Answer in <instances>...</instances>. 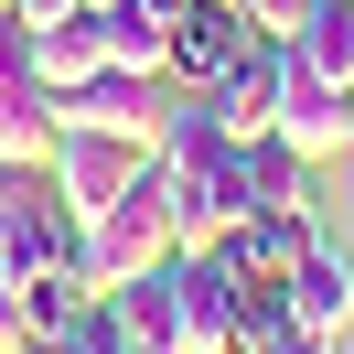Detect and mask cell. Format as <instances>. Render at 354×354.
<instances>
[{
    "mask_svg": "<svg viewBox=\"0 0 354 354\" xmlns=\"http://www.w3.org/2000/svg\"><path fill=\"white\" fill-rule=\"evenodd\" d=\"M161 258H183V236H172V172H140L129 194L108 204V215H86V247H75V268H86L97 290H129V279H151Z\"/></svg>",
    "mask_w": 354,
    "mask_h": 354,
    "instance_id": "1",
    "label": "cell"
},
{
    "mask_svg": "<svg viewBox=\"0 0 354 354\" xmlns=\"http://www.w3.org/2000/svg\"><path fill=\"white\" fill-rule=\"evenodd\" d=\"M151 161H161V151H140V140H108V129H65L44 172H54V194H65V215L86 225V215H108V204L129 194V183L151 172Z\"/></svg>",
    "mask_w": 354,
    "mask_h": 354,
    "instance_id": "2",
    "label": "cell"
},
{
    "mask_svg": "<svg viewBox=\"0 0 354 354\" xmlns=\"http://www.w3.org/2000/svg\"><path fill=\"white\" fill-rule=\"evenodd\" d=\"M279 140L301 161H344L354 151V86H333V75H311L301 54H290V75H279Z\"/></svg>",
    "mask_w": 354,
    "mask_h": 354,
    "instance_id": "3",
    "label": "cell"
},
{
    "mask_svg": "<svg viewBox=\"0 0 354 354\" xmlns=\"http://www.w3.org/2000/svg\"><path fill=\"white\" fill-rule=\"evenodd\" d=\"M279 75H290V44H268V32H258V44L204 86V108H215L236 140H258V129H279Z\"/></svg>",
    "mask_w": 354,
    "mask_h": 354,
    "instance_id": "4",
    "label": "cell"
},
{
    "mask_svg": "<svg viewBox=\"0 0 354 354\" xmlns=\"http://www.w3.org/2000/svg\"><path fill=\"white\" fill-rule=\"evenodd\" d=\"M247 44H258V32H247L236 0H194V11L172 22V65H161V75H172V86H215V75L236 65Z\"/></svg>",
    "mask_w": 354,
    "mask_h": 354,
    "instance_id": "5",
    "label": "cell"
},
{
    "mask_svg": "<svg viewBox=\"0 0 354 354\" xmlns=\"http://www.w3.org/2000/svg\"><path fill=\"white\" fill-rule=\"evenodd\" d=\"M290 322L344 344V322H354V236H311V258L290 268Z\"/></svg>",
    "mask_w": 354,
    "mask_h": 354,
    "instance_id": "6",
    "label": "cell"
},
{
    "mask_svg": "<svg viewBox=\"0 0 354 354\" xmlns=\"http://www.w3.org/2000/svg\"><path fill=\"white\" fill-rule=\"evenodd\" d=\"M108 311H118V333H129L140 354H194V322H183V279H172V258H161L151 279L108 290Z\"/></svg>",
    "mask_w": 354,
    "mask_h": 354,
    "instance_id": "7",
    "label": "cell"
},
{
    "mask_svg": "<svg viewBox=\"0 0 354 354\" xmlns=\"http://www.w3.org/2000/svg\"><path fill=\"white\" fill-rule=\"evenodd\" d=\"M86 32H97V54L118 75H161L172 65V22H161L151 0H86Z\"/></svg>",
    "mask_w": 354,
    "mask_h": 354,
    "instance_id": "8",
    "label": "cell"
},
{
    "mask_svg": "<svg viewBox=\"0 0 354 354\" xmlns=\"http://www.w3.org/2000/svg\"><path fill=\"white\" fill-rule=\"evenodd\" d=\"M311 236H322V215H247L236 236L215 247L225 268H247V279H290V268L311 258Z\"/></svg>",
    "mask_w": 354,
    "mask_h": 354,
    "instance_id": "9",
    "label": "cell"
},
{
    "mask_svg": "<svg viewBox=\"0 0 354 354\" xmlns=\"http://www.w3.org/2000/svg\"><path fill=\"white\" fill-rule=\"evenodd\" d=\"M22 44H32V75H44V97H75L108 54H97V32H86V11L75 22H22Z\"/></svg>",
    "mask_w": 354,
    "mask_h": 354,
    "instance_id": "10",
    "label": "cell"
},
{
    "mask_svg": "<svg viewBox=\"0 0 354 354\" xmlns=\"http://www.w3.org/2000/svg\"><path fill=\"white\" fill-rule=\"evenodd\" d=\"M247 194H258V215H311V161L279 129H258L247 140Z\"/></svg>",
    "mask_w": 354,
    "mask_h": 354,
    "instance_id": "11",
    "label": "cell"
},
{
    "mask_svg": "<svg viewBox=\"0 0 354 354\" xmlns=\"http://www.w3.org/2000/svg\"><path fill=\"white\" fill-rule=\"evenodd\" d=\"M290 54H301L311 75H333V86H354V0H322L301 32H290Z\"/></svg>",
    "mask_w": 354,
    "mask_h": 354,
    "instance_id": "12",
    "label": "cell"
},
{
    "mask_svg": "<svg viewBox=\"0 0 354 354\" xmlns=\"http://www.w3.org/2000/svg\"><path fill=\"white\" fill-rule=\"evenodd\" d=\"M290 322V279H247L236 268V344H268Z\"/></svg>",
    "mask_w": 354,
    "mask_h": 354,
    "instance_id": "13",
    "label": "cell"
},
{
    "mask_svg": "<svg viewBox=\"0 0 354 354\" xmlns=\"http://www.w3.org/2000/svg\"><path fill=\"white\" fill-rule=\"evenodd\" d=\"M65 354H140L129 333H118V311H108V290H97V301H86V322L65 333Z\"/></svg>",
    "mask_w": 354,
    "mask_h": 354,
    "instance_id": "14",
    "label": "cell"
},
{
    "mask_svg": "<svg viewBox=\"0 0 354 354\" xmlns=\"http://www.w3.org/2000/svg\"><path fill=\"white\" fill-rule=\"evenodd\" d=\"M247 11V32H268V44H290V32L311 22V11H322V0H236Z\"/></svg>",
    "mask_w": 354,
    "mask_h": 354,
    "instance_id": "15",
    "label": "cell"
},
{
    "mask_svg": "<svg viewBox=\"0 0 354 354\" xmlns=\"http://www.w3.org/2000/svg\"><path fill=\"white\" fill-rule=\"evenodd\" d=\"M22 344H32V322H22V279L0 268V354H22Z\"/></svg>",
    "mask_w": 354,
    "mask_h": 354,
    "instance_id": "16",
    "label": "cell"
},
{
    "mask_svg": "<svg viewBox=\"0 0 354 354\" xmlns=\"http://www.w3.org/2000/svg\"><path fill=\"white\" fill-rule=\"evenodd\" d=\"M258 354H333V333H311V322H279V333H268Z\"/></svg>",
    "mask_w": 354,
    "mask_h": 354,
    "instance_id": "17",
    "label": "cell"
},
{
    "mask_svg": "<svg viewBox=\"0 0 354 354\" xmlns=\"http://www.w3.org/2000/svg\"><path fill=\"white\" fill-rule=\"evenodd\" d=\"M11 11H22V22H75L86 0H11Z\"/></svg>",
    "mask_w": 354,
    "mask_h": 354,
    "instance_id": "18",
    "label": "cell"
},
{
    "mask_svg": "<svg viewBox=\"0 0 354 354\" xmlns=\"http://www.w3.org/2000/svg\"><path fill=\"white\" fill-rule=\"evenodd\" d=\"M225 354H258V344H225Z\"/></svg>",
    "mask_w": 354,
    "mask_h": 354,
    "instance_id": "19",
    "label": "cell"
}]
</instances>
